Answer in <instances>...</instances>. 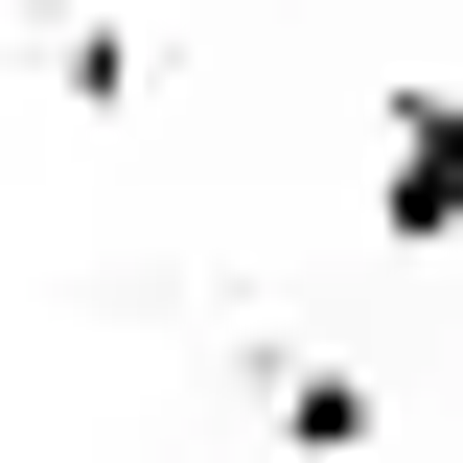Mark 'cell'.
<instances>
[{
  "mask_svg": "<svg viewBox=\"0 0 463 463\" xmlns=\"http://www.w3.org/2000/svg\"><path fill=\"white\" fill-rule=\"evenodd\" d=\"M371 232H394V255L463 232V93H394V139H371Z\"/></svg>",
  "mask_w": 463,
  "mask_h": 463,
  "instance_id": "6da1fadb",
  "label": "cell"
},
{
  "mask_svg": "<svg viewBox=\"0 0 463 463\" xmlns=\"http://www.w3.org/2000/svg\"><path fill=\"white\" fill-rule=\"evenodd\" d=\"M255 417L301 463H371V371H325V347H255Z\"/></svg>",
  "mask_w": 463,
  "mask_h": 463,
  "instance_id": "7a4b0ae2",
  "label": "cell"
}]
</instances>
